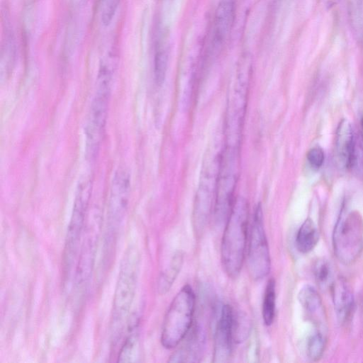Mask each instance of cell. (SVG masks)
Listing matches in <instances>:
<instances>
[{
	"label": "cell",
	"instance_id": "obj_1",
	"mask_svg": "<svg viewBox=\"0 0 363 363\" xmlns=\"http://www.w3.org/2000/svg\"><path fill=\"white\" fill-rule=\"evenodd\" d=\"M249 209L247 201L240 197L235 201L226 220L220 257L225 272L236 278L242 269L247 241Z\"/></svg>",
	"mask_w": 363,
	"mask_h": 363
},
{
	"label": "cell",
	"instance_id": "obj_2",
	"mask_svg": "<svg viewBox=\"0 0 363 363\" xmlns=\"http://www.w3.org/2000/svg\"><path fill=\"white\" fill-rule=\"evenodd\" d=\"M195 302L194 292L188 284L172 299L162 327L160 340L164 347H175L188 333L193 321Z\"/></svg>",
	"mask_w": 363,
	"mask_h": 363
},
{
	"label": "cell",
	"instance_id": "obj_3",
	"mask_svg": "<svg viewBox=\"0 0 363 363\" xmlns=\"http://www.w3.org/2000/svg\"><path fill=\"white\" fill-rule=\"evenodd\" d=\"M333 250L344 264H351L363 250V220L357 211L342 210L333 233Z\"/></svg>",
	"mask_w": 363,
	"mask_h": 363
},
{
	"label": "cell",
	"instance_id": "obj_4",
	"mask_svg": "<svg viewBox=\"0 0 363 363\" xmlns=\"http://www.w3.org/2000/svg\"><path fill=\"white\" fill-rule=\"evenodd\" d=\"M138 278V255L130 247L126 252L120 269L118 279L114 293L112 325L113 330L120 334L123 323L129 315L135 296Z\"/></svg>",
	"mask_w": 363,
	"mask_h": 363
},
{
	"label": "cell",
	"instance_id": "obj_5",
	"mask_svg": "<svg viewBox=\"0 0 363 363\" xmlns=\"http://www.w3.org/2000/svg\"><path fill=\"white\" fill-rule=\"evenodd\" d=\"M251 69V57L246 53L240 59L235 89L227 111L225 133L229 147H239Z\"/></svg>",
	"mask_w": 363,
	"mask_h": 363
},
{
	"label": "cell",
	"instance_id": "obj_6",
	"mask_svg": "<svg viewBox=\"0 0 363 363\" xmlns=\"http://www.w3.org/2000/svg\"><path fill=\"white\" fill-rule=\"evenodd\" d=\"M239 162V148L226 146L221 152L213 208L217 221H226L233 206Z\"/></svg>",
	"mask_w": 363,
	"mask_h": 363
},
{
	"label": "cell",
	"instance_id": "obj_7",
	"mask_svg": "<svg viewBox=\"0 0 363 363\" xmlns=\"http://www.w3.org/2000/svg\"><path fill=\"white\" fill-rule=\"evenodd\" d=\"M221 153L208 157L201 172L194 209L195 231L201 233L214 208Z\"/></svg>",
	"mask_w": 363,
	"mask_h": 363
},
{
	"label": "cell",
	"instance_id": "obj_8",
	"mask_svg": "<svg viewBox=\"0 0 363 363\" xmlns=\"http://www.w3.org/2000/svg\"><path fill=\"white\" fill-rule=\"evenodd\" d=\"M247 267L250 277L254 280L262 279L270 271V254L260 204L257 206L254 213L247 251Z\"/></svg>",
	"mask_w": 363,
	"mask_h": 363
},
{
	"label": "cell",
	"instance_id": "obj_9",
	"mask_svg": "<svg viewBox=\"0 0 363 363\" xmlns=\"http://www.w3.org/2000/svg\"><path fill=\"white\" fill-rule=\"evenodd\" d=\"M91 183L89 180L80 183L77 189L64 252V262L67 269L71 267L78 251L91 197Z\"/></svg>",
	"mask_w": 363,
	"mask_h": 363
},
{
	"label": "cell",
	"instance_id": "obj_10",
	"mask_svg": "<svg viewBox=\"0 0 363 363\" xmlns=\"http://www.w3.org/2000/svg\"><path fill=\"white\" fill-rule=\"evenodd\" d=\"M111 91L97 89L91 104L85 127L86 154L90 159L97 155L107 119Z\"/></svg>",
	"mask_w": 363,
	"mask_h": 363
},
{
	"label": "cell",
	"instance_id": "obj_11",
	"mask_svg": "<svg viewBox=\"0 0 363 363\" xmlns=\"http://www.w3.org/2000/svg\"><path fill=\"white\" fill-rule=\"evenodd\" d=\"M130 194V175L125 169H118L112 179L108 204V220L111 228H118L123 220Z\"/></svg>",
	"mask_w": 363,
	"mask_h": 363
},
{
	"label": "cell",
	"instance_id": "obj_12",
	"mask_svg": "<svg viewBox=\"0 0 363 363\" xmlns=\"http://www.w3.org/2000/svg\"><path fill=\"white\" fill-rule=\"evenodd\" d=\"M234 318L230 306H223L214 335V362H225L230 357L234 337Z\"/></svg>",
	"mask_w": 363,
	"mask_h": 363
},
{
	"label": "cell",
	"instance_id": "obj_13",
	"mask_svg": "<svg viewBox=\"0 0 363 363\" xmlns=\"http://www.w3.org/2000/svg\"><path fill=\"white\" fill-rule=\"evenodd\" d=\"M235 14V0H220L215 13L213 47L219 49L228 36Z\"/></svg>",
	"mask_w": 363,
	"mask_h": 363
},
{
	"label": "cell",
	"instance_id": "obj_14",
	"mask_svg": "<svg viewBox=\"0 0 363 363\" xmlns=\"http://www.w3.org/2000/svg\"><path fill=\"white\" fill-rule=\"evenodd\" d=\"M335 311L338 320L345 323L354 310V296L349 283L342 277L335 279L330 286Z\"/></svg>",
	"mask_w": 363,
	"mask_h": 363
},
{
	"label": "cell",
	"instance_id": "obj_15",
	"mask_svg": "<svg viewBox=\"0 0 363 363\" xmlns=\"http://www.w3.org/2000/svg\"><path fill=\"white\" fill-rule=\"evenodd\" d=\"M298 301L306 316L315 325V328L325 331L326 315L321 298L311 286H305L299 291Z\"/></svg>",
	"mask_w": 363,
	"mask_h": 363
},
{
	"label": "cell",
	"instance_id": "obj_16",
	"mask_svg": "<svg viewBox=\"0 0 363 363\" xmlns=\"http://www.w3.org/2000/svg\"><path fill=\"white\" fill-rule=\"evenodd\" d=\"M354 135L350 123L342 119L338 124L335 140V157L339 167L349 168Z\"/></svg>",
	"mask_w": 363,
	"mask_h": 363
},
{
	"label": "cell",
	"instance_id": "obj_17",
	"mask_svg": "<svg viewBox=\"0 0 363 363\" xmlns=\"http://www.w3.org/2000/svg\"><path fill=\"white\" fill-rule=\"evenodd\" d=\"M138 321L130 324L128 334L121 345L118 355V362H135L139 355L140 333Z\"/></svg>",
	"mask_w": 363,
	"mask_h": 363
},
{
	"label": "cell",
	"instance_id": "obj_18",
	"mask_svg": "<svg viewBox=\"0 0 363 363\" xmlns=\"http://www.w3.org/2000/svg\"><path fill=\"white\" fill-rule=\"evenodd\" d=\"M319 233L315 224L311 218H307L300 226L296 236L297 250L306 254L312 251L318 244Z\"/></svg>",
	"mask_w": 363,
	"mask_h": 363
},
{
	"label": "cell",
	"instance_id": "obj_19",
	"mask_svg": "<svg viewBox=\"0 0 363 363\" xmlns=\"http://www.w3.org/2000/svg\"><path fill=\"white\" fill-rule=\"evenodd\" d=\"M275 281L271 278L267 284L262 302V318L266 325L272 324L275 316Z\"/></svg>",
	"mask_w": 363,
	"mask_h": 363
},
{
	"label": "cell",
	"instance_id": "obj_20",
	"mask_svg": "<svg viewBox=\"0 0 363 363\" xmlns=\"http://www.w3.org/2000/svg\"><path fill=\"white\" fill-rule=\"evenodd\" d=\"M306 342V352L309 359L318 360L323 355L326 345L325 331L315 328Z\"/></svg>",
	"mask_w": 363,
	"mask_h": 363
},
{
	"label": "cell",
	"instance_id": "obj_21",
	"mask_svg": "<svg viewBox=\"0 0 363 363\" xmlns=\"http://www.w3.org/2000/svg\"><path fill=\"white\" fill-rule=\"evenodd\" d=\"M313 274L317 284L323 289L330 288L335 280L330 263L323 259L315 262L313 267Z\"/></svg>",
	"mask_w": 363,
	"mask_h": 363
},
{
	"label": "cell",
	"instance_id": "obj_22",
	"mask_svg": "<svg viewBox=\"0 0 363 363\" xmlns=\"http://www.w3.org/2000/svg\"><path fill=\"white\" fill-rule=\"evenodd\" d=\"M349 169L357 176L363 177V137L354 136Z\"/></svg>",
	"mask_w": 363,
	"mask_h": 363
},
{
	"label": "cell",
	"instance_id": "obj_23",
	"mask_svg": "<svg viewBox=\"0 0 363 363\" xmlns=\"http://www.w3.org/2000/svg\"><path fill=\"white\" fill-rule=\"evenodd\" d=\"M168 64V54L164 48L156 50L154 57V75L156 83L160 85L163 83Z\"/></svg>",
	"mask_w": 363,
	"mask_h": 363
},
{
	"label": "cell",
	"instance_id": "obj_24",
	"mask_svg": "<svg viewBox=\"0 0 363 363\" xmlns=\"http://www.w3.org/2000/svg\"><path fill=\"white\" fill-rule=\"evenodd\" d=\"M347 4L352 26L359 33L362 29L363 0H347Z\"/></svg>",
	"mask_w": 363,
	"mask_h": 363
},
{
	"label": "cell",
	"instance_id": "obj_25",
	"mask_svg": "<svg viewBox=\"0 0 363 363\" xmlns=\"http://www.w3.org/2000/svg\"><path fill=\"white\" fill-rule=\"evenodd\" d=\"M182 261V259L179 255L175 256L169 270L161 277L158 284V290L161 294L165 293L169 289L181 267Z\"/></svg>",
	"mask_w": 363,
	"mask_h": 363
},
{
	"label": "cell",
	"instance_id": "obj_26",
	"mask_svg": "<svg viewBox=\"0 0 363 363\" xmlns=\"http://www.w3.org/2000/svg\"><path fill=\"white\" fill-rule=\"evenodd\" d=\"M121 0H101L100 15L101 23L108 26L116 13Z\"/></svg>",
	"mask_w": 363,
	"mask_h": 363
},
{
	"label": "cell",
	"instance_id": "obj_27",
	"mask_svg": "<svg viewBox=\"0 0 363 363\" xmlns=\"http://www.w3.org/2000/svg\"><path fill=\"white\" fill-rule=\"evenodd\" d=\"M306 157L311 167L317 169L323 165L325 156L321 148L315 147L309 150Z\"/></svg>",
	"mask_w": 363,
	"mask_h": 363
},
{
	"label": "cell",
	"instance_id": "obj_28",
	"mask_svg": "<svg viewBox=\"0 0 363 363\" xmlns=\"http://www.w3.org/2000/svg\"><path fill=\"white\" fill-rule=\"evenodd\" d=\"M361 123H362V137H363V118H362V122H361Z\"/></svg>",
	"mask_w": 363,
	"mask_h": 363
}]
</instances>
